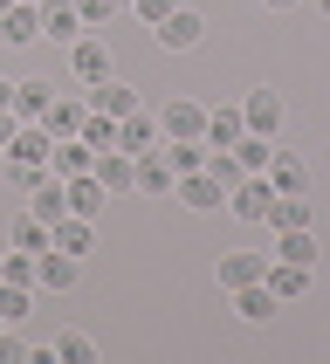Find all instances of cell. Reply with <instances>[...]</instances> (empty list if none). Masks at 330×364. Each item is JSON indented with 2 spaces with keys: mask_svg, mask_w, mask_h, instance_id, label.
Returning a JSON list of instances; mask_svg holds the SVG:
<instances>
[{
  "mask_svg": "<svg viewBox=\"0 0 330 364\" xmlns=\"http://www.w3.org/2000/svg\"><path fill=\"white\" fill-rule=\"evenodd\" d=\"M234 159H241L247 172H268V159H275V138H255V131H241V144H234Z\"/></svg>",
  "mask_w": 330,
  "mask_h": 364,
  "instance_id": "d6a6232c",
  "label": "cell"
},
{
  "mask_svg": "<svg viewBox=\"0 0 330 364\" xmlns=\"http://www.w3.org/2000/svg\"><path fill=\"white\" fill-rule=\"evenodd\" d=\"M90 165H97V151H90L82 138H55L48 144V172H55V179H76V172H90Z\"/></svg>",
  "mask_w": 330,
  "mask_h": 364,
  "instance_id": "44dd1931",
  "label": "cell"
},
{
  "mask_svg": "<svg viewBox=\"0 0 330 364\" xmlns=\"http://www.w3.org/2000/svg\"><path fill=\"white\" fill-rule=\"evenodd\" d=\"M28 7H41V0H28Z\"/></svg>",
  "mask_w": 330,
  "mask_h": 364,
  "instance_id": "ee69618b",
  "label": "cell"
},
{
  "mask_svg": "<svg viewBox=\"0 0 330 364\" xmlns=\"http://www.w3.org/2000/svg\"><path fill=\"white\" fill-rule=\"evenodd\" d=\"M316 220V206H309V193H275V200H268V234H275V227H309Z\"/></svg>",
  "mask_w": 330,
  "mask_h": 364,
  "instance_id": "d4e9b609",
  "label": "cell"
},
{
  "mask_svg": "<svg viewBox=\"0 0 330 364\" xmlns=\"http://www.w3.org/2000/svg\"><path fill=\"white\" fill-rule=\"evenodd\" d=\"M172 7H179V0H131V14H138L144 28H159V21L172 14Z\"/></svg>",
  "mask_w": 330,
  "mask_h": 364,
  "instance_id": "8d00e7d4",
  "label": "cell"
},
{
  "mask_svg": "<svg viewBox=\"0 0 330 364\" xmlns=\"http://www.w3.org/2000/svg\"><path fill=\"white\" fill-rule=\"evenodd\" d=\"M268 200H275V186H268L262 172H247V179L227 193V213H234V220H247V227H262V220H268Z\"/></svg>",
  "mask_w": 330,
  "mask_h": 364,
  "instance_id": "8992f818",
  "label": "cell"
},
{
  "mask_svg": "<svg viewBox=\"0 0 330 364\" xmlns=\"http://www.w3.org/2000/svg\"><path fill=\"white\" fill-rule=\"evenodd\" d=\"M7 179H14V193H35L48 179V165H7Z\"/></svg>",
  "mask_w": 330,
  "mask_h": 364,
  "instance_id": "74e56055",
  "label": "cell"
},
{
  "mask_svg": "<svg viewBox=\"0 0 330 364\" xmlns=\"http://www.w3.org/2000/svg\"><path fill=\"white\" fill-rule=\"evenodd\" d=\"M138 193H144V200H172V165H165L159 144L138 151Z\"/></svg>",
  "mask_w": 330,
  "mask_h": 364,
  "instance_id": "7402d4cb",
  "label": "cell"
},
{
  "mask_svg": "<svg viewBox=\"0 0 330 364\" xmlns=\"http://www.w3.org/2000/svg\"><path fill=\"white\" fill-rule=\"evenodd\" d=\"M48 144H55V138H48L41 124H21L14 138H7V151H0V159H7V165H48Z\"/></svg>",
  "mask_w": 330,
  "mask_h": 364,
  "instance_id": "2e32d148",
  "label": "cell"
},
{
  "mask_svg": "<svg viewBox=\"0 0 330 364\" xmlns=\"http://www.w3.org/2000/svg\"><path fill=\"white\" fill-rule=\"evenodd\" d=\"M14 131H21V117H14V110H0V151H7V138H14Z\"/></svg>",
  "mask_w": 330,
  "mask_h": 364,
  "instance_id": "f35d334b",
  "label": "cell"
},
{
  "mask_svg": "<svg viewBox=\"0 0 330 364\" xmlns=\"http://www.w3.org/2000/svg\"><path fill=\"white\" fill-rule=\"evenodd\" d=\"M0 41H14V48H35V41H41V7L14 0V7L0 14Z\"/></svg>",
  "mask_w": 330,
  "mask_h": 364,
  "instance_id": "e0dca14e",
  "label": "cell"
},
{
  "mask_svg": "<svg viewBox=\"0 0 330 364\" xmlns=\"http://www.w3.org/2000/svg\"><path fill=\"white\" fill-rule=\"evenodd\" d=\"M55 247L82 262V255L97 247V220H82V213H62V220H55Z\"/></svg>",
  "mask_w": 330,
  "mask_h": 364,
  "instance_id": "484cf974",
  "label": "cell"
},
{
  "mask_svg": "<svg viewBox=\"0 0 330 364\" xmlns=\"http://www.w3.org/2000/svg\"><path fill=\"white\" fill-rule=\"evenodd\" d=\"M7 7H14V0H0V14H7Z\"/></svg>",
  "mask_w": 330,
  "mask_h": 364,
  "instance_id": "b9f144b4",
  "label": "cell"
},
{
  "mask_svg": "<svg viewBox=\"0 0 330 364\" xmlns=\"http://www.w3.org/2000/svg\"><path fill=\"white\" fill-rule=\"evenodd\" d=\"M262 268H268V255H255V247H227L220 262H213V282H220V296H234V289L262 282Z\"/></svg>",
  "mask_w": 330,
  "mask_h": 364,
  "instance_id": "277c9868",
  "label": "cell"
},
{
  "mask_svg": "<svg viewBox=\"0 0 330 364\" xmlns=\"http://www.w3.org/2000/svg\"><path fill=\"white\" fill-rule=\"evenodd\" d=\"M76 275H82L76 255H62V247H41L35 255V289H55L62 296V289H76Z\"/></svg>",
  "mask_w": 330,
  "mask_h": 364,
  "instance_id": "30bf717a",
  "label": "cell"
},
{
  "mask_svg": "<svg viewBox=\"0 0 330 364\" xmlns=\"http://www.w3.org/2000/svg\"><path fill=\"white\" fill-rule=\"evenodd\" d=\"M90 151H110L117 144V117H103V110H82V131H76Z\"/></svg>",
  "mask_w": 330,
  "mask_h": 364,
  "instance_id": "1f68e13d",
  "label": "cell"
},
{
  "mask_svg": "<svg viewBox=\"0 0 330 364\" xmlns=\"http://www.w3.org/2000/svg\"><path fill=\"white\" fill-rule=\"evenodd\" d=\"M82 103H90V110H103V117H131V110H138V90H131L124 76H103V82H90V90H82Z\"/></svg>",
  "mask_w": 330,
  "mask_h": 364,
  "instance_id": "9c48e42d",
  "label": "cell"
},
{
  "mask_svg": "<svg viewBox=\"0 0 330 364\" xmlns=\"http://www.w3.org/2000/svg\"><path fill=\"white\" fill-rule=\"evenodd\" d=\"M76 35H82L76 0H41V41H76Z\"/></svg>",
  "mask_w": 330,
  "mask_h": 364,
  "instance_id": "d6986e66",
  "label": "cell"
},
{
  "mask_svg": "<svg viewBox=\"0 0 330 364\" xmlns=\"http://www.w3.org/2000/svg\"><path fill=\"white\" fill-rule=\"evenodd\" d=\"M7 97H14V76H0V110H7Z\"/></svg>",
  "mask_w": 330,
  "mask_h": 364,
  "instance_id": "ab89813d",
  "label": "cell"
},
{
  "mask_svg": "<svg viewBox=\"0 0 330 364\" xmlns=\"http://www.w3.org/2000/svg\"><path fill=\"white\" fill-rule=\"evenodd\" d=\"M7 247H21V255H41V247H55V227L48 220H35L28 206L14 213V227H7Z\"/></svg>",
  "mask_w": 330,
  "mask_h": 364,
  "instance_id": "603a6c76",
  "label": "cell"
},
{
  "mask_svg": "<svg viewBox=\"0 0 330 364\" xmlns=\"http://www.w3.org/2000/svg\"><path fill=\"white\" fill-rule=\"evenodd\" d=\"M268 255H275V262L316 268V255H324V247H316V234H309V227H275V247H268Z\"/></svg>",
  "mask_w": 330,
  "mask_h": 364,
  "instance_id": "ac0fdd59",
  "label": "cell"
},
{
  "mask_svg": "<svg viewBox=\"0 0 330 364\" xmlns=\"http://www.w3.org/2000/svg\"><path fill=\"white\" fill-rule=\"evenodd\" d=\"M76 14H82V28H110L117 21V0H76Z\"/></svg>",
  "mask_w": 330,
  "mask_h": 364,
  "instance_id": "d590c367",
  "label": "cell"
},
{
  "mask_svg": "<svg viewBox=\"0 0 330 364\" xmlns=\"http://www.w3.org/2000/svg\"><path fill=\"white\" fill-rule=\"evenodd\" d=\"M268 186H275V193H309V165L296 159V151H282V144H275V159H268V172H262Z\"/></svg>",
  "mask_w": 330,
  "mask_h": 364,
  "instance_id": "cb8c5ba5",
  "label": "cell"
},
{
  "mask_svg": "<svg viewBox=\"0 0 330 364\" xmlns=\"http://www.w3.org/2000/svg\"><path fill=\"white\" fill-rule=\"evenodd\" d=\"M62 193H69V213H82V220H103V206H110V193H103L97 172H76V179H62Z\"/></svg>",
  "mask_w": 330,
  "mask_h": 364,
  "instance_id": "9a60e30c",
  "label": "cell"
},
{
  "mask_svg": "<svg viewBox=\"0 0 330 364\" xmlns=\"http://www.w3.org/2000/svg\"><path fill=\"white\" fill-rule=\"evenodd\" d=\"M117 7H131V0H117Z\"/></svg>",
  "mask_w": 330,
  "mask_h": 364,
  "instance_id": "7bdbcfd3",
  "label": "cell"
},
{
  "mask_svg": "<svg viewBox=\"0 0 330 364\" xmlns=\"http://www.w3.org/2000/svg\"><path fill=\"white\" fill-rule=\"evenodd\" d=\"M309 275H316V268H303V262H275V255H268V268H262V282L275 289V303H296V296H309Z\"/></svg>",
  "mask_w": 330,
  "mask_h": 364,
  "instance_id": "7c38bea8",
  "label": "cell"
},
{
  "mask_svg": "<svg viewBox=\"0 0 330 364\" xmlns=\"http://www.w3.org/2000/svg\"><path fill=\"white\" fill-rule=\"evenodd\" d=\"M151 144H159V110H131V117H117V151H131V159H138V151H151Z\"/></svg>",
  "mask_w": 330,
  "mask_h": 364,
  "instance_id": "5bb4252c",
  "label": "cell"
},
{
  "mask_svg": "<svg viewBox=\"0 0 330 364\" xmlns=\"http://www.w3.org/2000/svg\"><path fill=\"white\" fill-rule=\"evenodd\" d=\"M241 124L255 131V138H275V131L289 124V103H282V90H275V82L247 90V97H241Z\"/></svg>",
  "mask_w": 330,
  "mask_h": 364,
  "instance_id": "7a4b0ae2",
  "label": "cell"
},
{
  "mask_svg": "<svg viewBox=\"0 0 330 364\" xmlns=\"http://www.w3.org/2000/svg\"><path fill=\"white\" fill-rule=\"evenodd\" d=\"M206 131V103L200 97H172L159 110V138H200Z\"/></svg>",
  "mask_w": 330,
  "mask_h": 364,
  "instance_id": "ba28073f",
  "label": "cell"
},
{
  "mask_svg": "<svg viewBox=\"0 0 330 364\" xmlns=\"http://www.w3.org/2000/svg\"><path fill=\"white\" fill-rule=\"evenodd\" d=\"M206 172H213V179H220V193H234V186L247 179V165L234 159V151H206Z\"/></svg>",
  "mask_w": 330,
  "mask_h": 364,
  "instance_id": "e575fe53",
  "label": "cell"
},
{
  "mask_svg": "<svg viewBox=\"0 0 330 364\" xmlns=\"http://www.w3.org/2000/svg\"><path fill=\"white\" fill-rule=\"evenodd\" d=\"M48 103H55V82L28 76V82H14V97H7V110H14L21 124H41V117H48Z\"/></svg>",
  "mask_w": 330,
  "mask_h": 364,
  "instance_id": "4fadbf2b",
  "label": "cell"
},
{
  "mask_svg": "<svg viewBox=\"0 0 330 364\" xmlns=\"http://www.w3.org/2000/svg\"><path fill=\"white\" fill-rule=\"evenodd\" d=\"M82 110H90L82 97H55V103H48V117H41V131H48V138H76V131H82Z\"/></svg>",
  "mask_w": 330,
  "mask_h": 364,
  "instance_id": "4316f807",
  "label": "cell"
},
{
  "mask_svg": "<svg viewBox=\"0 0 330 364\" xmlns=\"http://www.w3.org/2000/svg\"><path fill=\"white\" fill-rule=\"evenodd\" d=\"M48 350H55V364H97V337L90 330H55Z\"/></svg>",
  "mask_w": 330,
  "mask_h": 364,
  "instance_id": "f546056e",
  "label": "cell"
},
{
  "mask_svg": "<svg viewBox=\"0 0 330 364\" xmlns=\"http://www.w3.org/2000/svg\"><path fill=\"white\" fill-rule=\"evenodd\" d=\"M28 309H35V289H21V282H0V323H28Z\"/></svg>",
  "mask_w": 330,
  "mask_h": 364,
  "instance_id": "4dcf8cb0",
  "label": "cell"
},
{
  "mask_svg": "<svg viewBox=\"0 0 330 364\" xmlns=\"http://www.w3.org/2000/svg\"><path fill=\"white\" fill-rule=\"evenodd\" d=\"M324 7H330V0H324Z\"/></svg>",
  "mask_w": 330,
  "mask_h": 364,
  "instance_id": "f6af8a7d",
  "label": "cell"
},
{
  "mask_svg": "<svg viewBox=\"0 0 330 364\" xmlns=\"http://www.w3.org/2000/svg\"><path fill=\"white\" fill-rule=\"evenodd\" d=\"M151 41H159L165 55H186V48H200V41H206V21L193 14V7H172V14L151 28Z\"/></svg>",
  "mask_w": 330,
  "mask_h": 364,
  "instance_id": "3957f363",
  "label": "cell"
},
{
  "mask_svg": "<svg viewBox=\"0 0 330 364\" xmlns=\"http://www.w3.org/2000/svg\"><path fill=\"white\" fill-rule=\"evenodd\" d=\"M69 76L90 90V82H103V76H117V48H110V35L103 28H82L76 41H69Z\"/></svg>",
  "mask_w": 330,
  "mask_h": 364,
  "instance_id": "6da1fadb",
  "label": "cell"
},
{
  "mask_svg": "<svg viewBox=\"0 0 330 364\" xmlns=\"http://www.w3.org/2000/svg\"><path fill=\"white\" fill-rule=\"evenodd\" d=\"M90 172L103 179V193H110V200H131V193H138V159H131V151H117V144H110V151H97V165H90Z\"/></svg>",
  "mask_w": 330,
  "mask_h": 364,
  "instance_id": "5b68a950",
  "label": "cell"
},
{
  "mask_svg": "<svg viewBox=\"0 0 330 364\" xmlns=\"http://www.w3.org/2000/svg\"><path fill=\"white\" fill-rule=\"evenodd\" d=\"M275 289L268 282H247V289H234V316H241V323H275Z\"/></svg>",
  "mask_w": 330,
  "mask_h": 364,
  "instance_id": "ffe728a7",
  "label": "cell"
},
{
  "mask_svg": "<svg viewBox=\"0 0 330 364\" xmlns=\"http://www.w3.org/2000/svg\"><path fill=\"white\" fill-rule=\"evenodd\" d=\"M241 103H220V110H206V131H200V144L206 151H234V144H241Z\"/></svg>",
  "mask_w": 330,
  "mask_h": 364,
  "instance_id": "8fae6325",
  "label": "cell"
},
{
  "mask_svg": "<svg viewBox=\"0 0 330 364\" xmlns=\"http://www.w3.org/2000/svg\"><path fill=\"white\" fill-rule=\"evenodd\" d=\"M0 282L35 289V255H21V247H0Z\"/></svg>",
  "mask_w": 330,
  "mask_h": 364,
  "instance_id": "836d02e7",
  "label": "cell"
},
{
  "mask_svg": "<svg viewBox=\"0 0 330 364\" xmlns=\"http://www.w3.org/2000/svg\"><path fill=\"white\" fill-rule=\"evenodd\" d=\"M28 213H35V220H48V227H55L62 213H69V193H62V179H55V172H48V179L35 186V193H28Z\"/></svg>",
  "mask_w": 330,
  "mask_h": 364,
  "instance_id": "83f0119b",
  "label": "cell"
},
{
  "mask_svg": "<svg viewBox=\"0 0 330 364\" xmlns=\"http://www.w3.org/2000/svg\"><path fill=\"white\" fill-rule=\"evenodd\" d=\"M172 200L179 206H193V213H220L227 206V193H220V179H213V172H186V179H172Z\"/></svg>",
  "mask_w": 330,
  "mask_h": 364,
  "instance_id": "52a82bcc",
  "label": "cell"
},
{
  "mask_svg": "<svg viewBox=\"0 0 330 364\" xmlns=\"http://www.w3.org/2000/svg\"><path fill=\"white\" fill-rule=\"evenodd\" d=\"M268 7H275V14H289V7H303V0H268Z\"/></svg>",
  "mask_w": 330,
  "mask_h": 364,
  "instance_id": "60d3db41",
  "label": "cell"
},
{
  "mask_svg": "<svg viewBox=\"0 0 330 364\" xmlns=\"http://www.w3.org/2000/svg\"><path fill=\"white\" fill-rule=\"evenodd\" d=\"M159 151H165V165H172V179H186V172L206 165V144L200 138H159Z\"/></svg>",
  "mask_w": 330,
  "mask_h": 364,
  "instance_id": "f1b7e54d",
  "label": "cell"
}]
</instances>
